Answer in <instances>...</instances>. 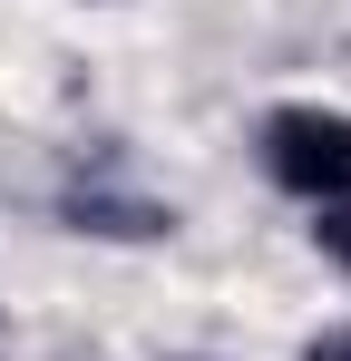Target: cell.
Here are the masks:
<instances>
[{
	"label": "cell",
	"mask_w": 351,
	"mask_h": 361,
	"mask_svg": "<svg viewBox=\"0 0 351 361\" xmlns=\"http://www.w3.org/2000/svg\"><path fill=\"white\" fill-rule=\"evenodd\" d=\"M264 176L302 205H351V108L292 98L264 118Z\"/></svg>",
	"instance_id": "obj_1"
},
{
	"label": "cell",
	"mask_w": 351,
	"mask_h": 361,
	"mask_svg": "<svg viewBox=\"0 0 351 361\" xmlns=\"http://www.w3.org/2000/svg\"><path fill=\"white\" fill-rule=\"evenodd\" d=\"M312 244H322V254L351 274V205H312Z\"/></svg>",
	"instance_id": "obj_2"
},
{
	"label": "cell",
	"mask_w": 351,
	"mask_h": 361,
	"mask_svg": "<svg viewBox=\"0 0 351 361\" xmlns=\"http://www.w3.org/2000/svg\"><path fill=\"white\" fill-rule=\"evenodd\" d=\"M302 361H351V322H332V332H312V342H302Z\"/></svg>",
	"instance_id": "obj_3"
}]
</instances>
